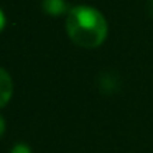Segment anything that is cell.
I'll return each mask as SVG.
<instances>
[{
  "instance_id": "obj_1",
  "label": "cell",
  "mask_w": 153,
  "mask_h": 153,
  "mask_svg": "<svg viewBox=\"0 0 153 153\" xmlns=\"http://www.w3.org/2000/svg\"><path fill=\"white\" fill-rule=\"evenodd\" d=\"M66 31L76 45L96 48L105 40L107 23L99 10L89 5H76L68 12Z\"/></svg>"
},
{
  "instance_id": "obj_2",
  "label": "cell",
  "mask_w": 153,
  "mask_h": 153,
  "mask_svg": "<svg viewBox=\"0 0 153 153\" xmlns=\"http://www.w3.org/2000/svg\"><path fill=\"white\" fill-rule=\"evenodd\" d=\"M12 92H13V82L10 74L0 68V107H4L10 100Z\"/></svg>"
},
{
  "instance_id": "obj_3",
  "label": "cell",
  "mask_w": 153,
  "mask_h": 153,
  "mask_svg": "<svg viewBox=\"0 0 153 153\" xmlns=\"http://www.w3.org/2000/svg\"><path fill=\"white\" fill-rule=\"evenodd\" d=\"M43 8L50 15H61L68 7L64 0H43Z\"/></svg>"
},
{
  "instance_id": "obj_4",
  "label": "cell",
  "mask_w": 153,
  "mask_h": 153,
  "mask_svg": "<svg viewBox=\"0 0 153 153\" xmlns=\"http://www.w3.org/2000/svg\"><path fill=\"white\" fill-rule=\"evenodd\" d=\"M12 153H31V152H30V148H28L27 145H23V143H18V145L13 146Z\"/></svg>"
},
{
  "instance_id": "obj_5",
  "label": "cell",
  "mask_w": 153,
  "mask_h": 153,
  "mask_svg": "<svg viewBox=\"0 0 153 153\" xmlns=\"http://www.w3.org/2000/svg\"><path fill=\"white\" fill-rule=\"evenodd\" d=\"M146 10H148V13L153 17V0H146Z\"/></svg>"
},
{
  "instance_id": "obj_6",
  "label": "cell",
  "mask_w": 153,
  "mask_h": 153,
  "mask_svg": "<svg viewBox=\"0 0 153 153\" xmlns=\"http://www.w3.org/2000/svg\"><path fill=\"white\" fill-rule=\"evenodd\" d=\"M5 132V122H4V119L0 117V137H2V133Z\"/></svg>"
},
{
  "instance_id": "obj_7",
  "label": "cell",
  "mask_w": 153,
  "mask_h": 153,
  "mask_svg": "<svg viewBox=\"0 0 153 153\" xmlns=\"http://www.w3.org/2000/svg\"><path fill=\"white\" fill-rule=\"evenodd\" d=\"M5 25V15L2 13V10H0V30H2V27Z\"/></svg>"
}]
</instances>
